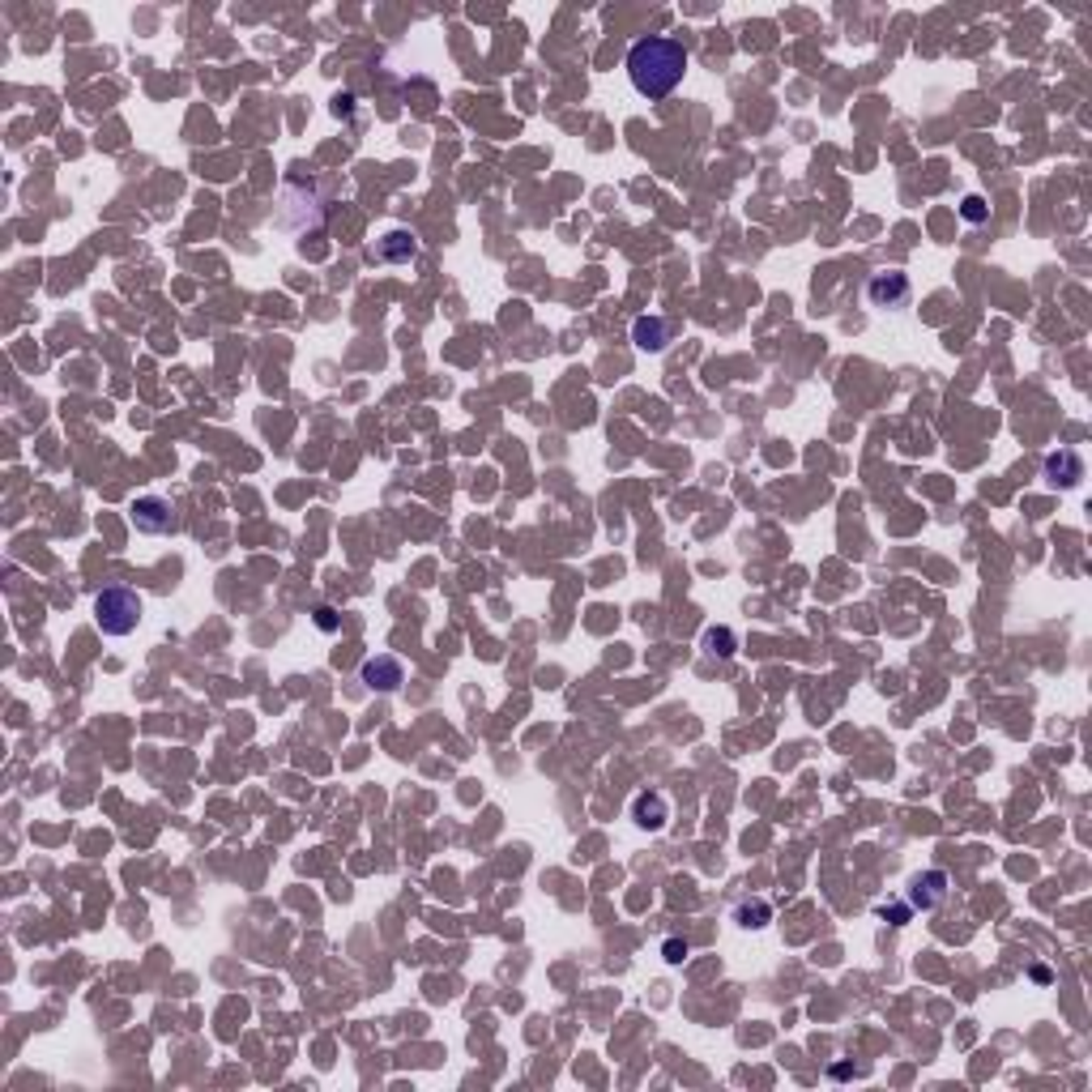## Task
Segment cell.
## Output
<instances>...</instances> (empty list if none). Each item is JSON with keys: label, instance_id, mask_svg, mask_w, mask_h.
I'll return each mask as SVG.
<instances>
[{"label": "cell", "instance_id": "cell-1", "mask_svg": "<svg viewBox=\"0 0 1092 1092\" xmlns=\"http://www.w3.org/2000/svg\"><path fill=\"white\" fill-rule=\"evenodd\" d=\"M687 73V47L679 39L648 35L636 39L628 52V77L636 86V94L645 99H666Z\"/></svg>", "mask_w": 1092, "mask_h": 1092}, {"label": "cell", "instance_id": "cell-2", "mask_svg": "<svg viewBox=\"0 0 1092 1092\" xmlns=\"http://www.w3.org/2000/svg\"><path fill=\"white\" fill-rule=\"evenodd\" d=\"M141 611H146L141 593L124 589V585H112V589H102L94 598V623H99L102 636H129L141 623Z\"/></svg>", "mask_w": 1092, "mask_h": 1092}, {"label": "cell", "instance_id": "cell-3", "mask_svg": "<svg viewBox=\"0 0 1092 1092\" xmlns=\"http://www.w3.org/2000/svg\"><path fill=\"white\" fill-rule=\"evenodd\" d=\"M171 500H163V495H141L137 504H133V525H137V534H171V525H176V517H171Z\"/></svg>", "mask_w": 1092, "mask_h": 1092}, {"label": "cell", "instance_id": "cell-4", "mask_svg": "<svg viewBox=\"0 0 1092 1092\" xmlns=\"http://www.w3.org/2000/svg\"><path fill=\"white\" fill-rule=\"evenodd\" d=\"M363 683H367L371 692H398V687L406 683V670H401L398 658H389V653H376V658L363 662Z\"/></svg>", "mask_w": 1092, "mask_h": 1092}, {"label": "cell", "instance_id": "cell-5", "mask_svg": "<svg viewBox=\"0 0 1092 1092\" xmlns=\"http://www.w3.org/2000/svg\"><path fill=\"white\" fill-rule=\"evenodd\" d=\"M866 299L875 307H905L909 278H905V273H875V278L866 282Z\"/></svg>", "mask_w": 1092, "mask_h": 1092}, {"label": "cell", "instance_id": "cell-6", "mask_svg": "<svg viewBox=\"0 0 1092 1092\" xmlns=\"http://www.w3.org/2000/svg\"><path fill=\"white\" fill-rule=\"evenodd\" d=\"M1046 478L1054 487H1075L1084 478V457L1075 448H1058V453L1046 457Z\"/></svg>", "mask_w": 1092, "mask_h": 1092}, {"label": "cell", "instance_id": "cell-7", "mask_svg": "<svg viewBox=\"0 0 1092 1092\" xmlns=\"http://www.w3.org/2000/svg\"><path fill=\"white\" fill-rule=\"evenodd\" d=\"M947 892V875L944 870H926V875H917L913 888H909V900H913V909H935L939 900H944Z\"/></svg>", "mask_w": 1092, "mask_h": 1092}, {"label": "cell", "instance_id": "cell-8", "mask_svg": "<svg viewBox=\"0 0 1092 1092\" xmlns=\"http://www.w3.org/2000/svg\"><path fill=\"white\" fill-rule=\"evenodd\" d=\"M632 337H636V346L640 351H666V342H670V320H662V316H640L636 320V329H632Z\"/></svg>", "mask_w": 1092, "mask_h": 1092}, {"label": "cell", "instance_id": "cell-9", "mask_svg": "<svg viewBox=\"0 0 1092 1092\" xmlns=\"http://www.w3.org/2000/svg\"><path fill=\"white\" fill-rule=\"evenodd\" d=\"M414 252H418L414 235H410V231H389L384 240H380L376 257L389 260V265H406V260H414Z\"/></svg>", "mask_w": 1092, "mask_h": 1092}, {"label": "cell", "instance_id": "cell-10", "mask_svg": "<svg viewBox=\"0 0 1092 1092\" xmlns=\"http://www.w3.org/2000/svg\"><path fill=\"white\" fill-rule=\"evenodd\" d=\"M666 815L670 811H666V798H662V794H640L636 798V824L640 828H653V833H658V828H666Z\"/></svg>", "mask_w": 1092, "mask_h": 1092}, {"label": "cell", "instance_id": "cell-11", "mask_svg": "<svg viewBox=\"0 0 1092 1092\" xmlns=\"http://www.w3.org/2000/svg\"><path fill=\"white\" fill-rule=\"evenodd\" d=\"M772 909L764 905V900H756V905H739V922L742 926H764V917H769Z\"/></svg>", "mask_w": 1092, "mask_h": 1092}, {"label": "cell", "instance_id": "cell-12", "mask_svg": "<svg viewBox=\"0 0 1092 1092\" xmlns=\"http://www.w3.org/2000/svg\"><path fill=\"white\" fill-rule=\"evenodd\" d=\"M709 653H717V658H730V653H734V636H730V632H709Z\"/></svg>", "mask_w": 1092, "mask_h": 1092}, {"label": "cell", "instance_id": "cell-13", "mask_svg": "<svg viewBox=\"0 0 1092 1092\" xmlns=\"http://www.w3.org/2000/svg\"><path fill=\"white\" fill-rule=\"evenodd\" d=\"M964 218H969V223H981V218H986V201H981V196H969V201H964Z\"/></svg>", "mask_w": 1092, "mask_h": 1092}, {"label": "cell", "instance_id": "cell-14", "mask_svg": "<svg viewBox=\"0 0 1092 1092\" xmlns=\"http://www.w3.org/2000/svg\"><path fill=\"white\" fill-rule=\"evenodd\" d=\"M316 623H320L324 632H334V628H337V619H334V611H329V606H320V611H316Z\"/></svg>", "mask_w": 1092, "mask_h": 1092}, {"label": "cell", "instance_id": "cell-15", "mask_svg": "<svg viewBox=\"0 0 1092 1092\" xmlns=\"http://www.w3.org/2000/svg\"><path fill=\"white\" fill-rule=\"evenodd\" d=\"M687 956V947H679V944H666V960H683Z\"/></svg>", "mask_w": 1092, "mask_h": 1092}]
</instances>
